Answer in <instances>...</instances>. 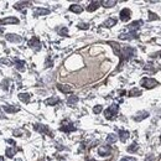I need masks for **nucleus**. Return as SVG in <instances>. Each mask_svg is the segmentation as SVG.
<instances>
[{"label":"nucleus","instance_id":"obj_1","mask_svg":"<svg viewBox=\"0 0 161 161\" xmlns=\"http://www.w3.org/2000/svg\"><path fill=\"white\" fill-rule=\"evenodd\" d=\"M118 109H119L118 104H112L110 107H108V108L105 109V112H104V117H105L107 119H113V118L118 114Z\"/></svg>","mask_w":161,"mask_h":161},{"label":"nucleus","instance_id":"obj_2","mask_svg":"<svg viewBox=\"0 0 161 161\" xmlns=\"http://www.w3.org/2000/svg\"><path fill=\"white\" fill-rule=\"evenodd\" d=\"M160 83L154 78H143L140 80V85H143L144 88L146 89H151V88H155L156 85H159Z\"/></svg>","mask_w":161,"mask_h":161},{"label":"nucleus","instance_id":"obj_3","mask_svg":"<svg viewBox=\"0 0 161 161\" xmlns=\"http://www.w3.org/2000/svg\"><path fill=\"white\" fill-rule=\"evenodd\" d=\"M134 55H135V50L131 48V47H124V48L122 50V52H120V57L124 58V60H129V58H131Z\"/></svg>","mask_w":161,"mask_h":161},{"label":"nucleus","instance_id":"obj_4","mask_svg":"<svg viewBox=\"0 0 161 161\" xmlns=\"http://www.w3.org/2000/svg\"><path fill=\"white\" fill-rule=\"evenodd\" d=\"M110 153H112V148L109 145H103V146H100L98 149V154L100 156H109Z\"/></svg>","mask_w":161,"mask_h":161},{"label":"nucleus","instance_id":"obj_5","mask_svg":"<svg viewBox=\"0 0 161 161\" xmlns=\"http://www.w3.org/2000/svg\"><path fill=\"white\" fill-rule=\"evenodd\" d=\"M149 115H150V113H149V112H146V110H141V112H138V113L135 114L134 120H135V122H141V120L146 119Z\"/></svg>","mask_w":161,"mask_h":161},{"label":"nucleus","instance_id":"obj_6","mask_svg":"<svg viewBox=\"0 0 161 161\" xmlns=\"http://www.w3.org/2000/svg\"><path fill=\"white\" fill-rule=\"evenodd\" d=\"M130 17H131V11L129 9H123L120 11V20L122 21H124V22L125 21H129Z\"/></svg>","mask_w":161,"mask_h":161},{"label":"nucleus","instance_id":"obj_7","mask_svg":"<svg viewBox=\"0 0 161 161\" xmlns=\"http://www.w3.org/2000/svg\"><path fill=\"white\" fill-rule=\"evenodd\" d=\"M61 130L62 131H66V133H70V131H75L76 130V126H73V124H71L70 122H65V123H62Z\"/></svg>","mask_w":161,"mask_h":161},{"label":"nucleus","instance_id":"obj_8","mask_svg":"<svg viewBox=\"0 0 161 161\" xmlns=\"http://www.w3.org/2000/svg\"><path fill=\"white\" fill-rule=\"evenodd\" d=\"M120 40H133V39H138V34L134 31H130L129 34H122L119 36Z\"/></svg>","mask_w":161,"mask_h":161},{"label":"nucleus","instance_id":"obj_9","mask_svg":"<svg viewBox=\"0 0 161 161\" xmlns=\"http://www.w3.org/2000/svg\"><path fill=\"white\" fill-rule=\"evenodd\" d=\"M5 37H6V40L10 41V42H21V41H22V37L19 36V35H15V34H7Z\"/></svg>","mask_w":161,"mask_h":161},{"label":"nucleus","instance_id":"obj_10","mask_svg":"<svg viewBox=\"0 0 161 161\" xmlns=\"http://www.w3.org/2000/svg\"><path fill=\"white\" fill-rule=\"evenodd\" d=\"M50 14V10L48 9H44V7H37L34 10V16H44V15H47Z\"/></svg>","mask_w":161,"mask_h":161},{"label":"nucleus","instance_id":"obj_11","mask_svg":"<svg viewBox=\"0 0 161 161\" xmlns=\"http://www.w3.org/2000/svg\"><path fill=\"white\" fill-rule=\"evenodd\" d=\"M29 46L31 48H36V50H40V41L37 37H32L30 41H29Z\"/></svg>","mask_w":161,"mask_h":161},{"label":"nucleus","instance_id":"obj_12","mask_svg":"<svg viewBox=\"0 0 161 161\" xmlns=\"http://www.w3.org/2000/svg\"><path fill=\"white\" fill-rule=\"evenodd\" d=\"M99 5H100V1H92V2H89V5L87 6V11H89V12L95 11V10L99 7Z\"/></svg>","mask_w":161,"mask_h":161},{"label":"nucleus","instance_id":"obj_13","mask_svg":"<svg viewBox=\"0 0 161 161\" xmlns=\"http://www.w3.org/2000/svg\"><path fill=\"white\" fill-rule=\"evenodd\" d=\"M57 88L63 93H71L73 90V88L71 85H68V84H57Z\"/></svg>","mask_w":161,"mask_h":161},{"label":"nucleus","instance_id":"obj_14","mask_svg":"<svg viewBox=\"0 0 161 161\" xmlns=\"http://www.w3.org/2000/svg\"><path fill=\"white\" fill-rule=\"evenodd\" d=\"M1 24L6 25V24H19V19L14 17V16H10V17H5L1 20Z\"/></svg>","mask_w":161,"mask_h":161},{"label":"nucleus","instance_id":"obj_15","mask_svg":"<svg viewBox=\"0 0 161 161\" xmlns=\"http://www.w3.org/2000/svg\"><path fill=\"white\" fill-rule=\"evenodd\" d=\"M141 25H143V21H141V20H138V21H134V22H131V24H130L128 27H129V30H130V31H134V32H135V30H138V29H139Z\"/></svg>","mask_w":161,"mask_h":161},{"label":"nucleus","instance_id":"obj_16","mask_svg":"<svg viewBox=\"0 0 161 161\" xmlns=\"http://www.w3.org/2000/svg\"><path fill=\"white\" fill-rule=\"evenodd\" d=\"M100 5H103L104 7H113L117 5V1L115 0H104V1H100Z\"/></svg>","mask_w":161,"mask_h":161},{"label":"nucleus","instance_id":"obj_17","mask_svg":"<svg viewBox=\"0 0 161 161\" xmlns=\"http://www.w3.org/2000/svg\"><path fill=\"white\" fill-rule=\"evenodd\" d=\"M2 109H4L5 112H7V113H16V112L20 110L19 107H12V105H4Z\"/></svg>","mask_w":161,"mask_h":161},{"label":"nucleus","instance_id":"obj_18","mask_svg":"<svg viewBox=\"0 0 161 161\" xmlns=\"http://www.w3.org/2000/svg\"><path fill=\"white\" fill-rule=\"evenodd\" d=\"M70 10L72 11V12H76V14H80L82 11H83V7L78 5V4H73V5H71L70 6Z\"/></svg>","mask_w":161,"mask_h":161},{"label":"nucleus","instance_id":"obj_19","mask_svg":"<svg viewBox=\"0 0 161 161\" xmlns=\"http://www.w3.org/2000/svg\"><path fill=\"white\" fill-rule=\"evenodd\" d=\"M119 138H120V140H122L123 143H125V141L128 140V138H129V131H126V130H120V131H119Z\"/></svg>","mask_w":161,"mask_h":161},{"label":"nucleus","instance_id":"obj_20","mask_svg":"<svg viewBox=\"0 0 161 161\" xmlns=\"http://www.w3.org/2000/svg\"><path fill=\"white\" fill-rule=\"evenodd\" d=\"M57 103H58V98H56V97H51V98H48V99L45 100V104L46 105H56Z\"/></svg>","mask_w":161,"mask_h":161},{"label":"nucleus","instance_id":"obj_21","mask_svg":"<svg viewBox=\"0 0 161 161\" xmlns=\"http://www.w3.org/2000/svg\"><path fill=\"white\" fill-rule=\"evenodd\" d=\"M115 24H117V20L113 19V17H109V19L103 24V26H104V27H112V26H114Z\"/></svg>","mask_w":161,"mask_h":161},{"label":"nucleus","instance_id":"obj_22","mask_svg":"<svg viewBox=\"0 0 161 161\" xmlns=\"http://www.w3.org/2000/svg\"><path fill=\"white\" fill-rule=\"evenodd\" d=\"M19 99H20L21 102H24V103H29V100H30V94H29V93H20V94H19Z\"/></svg>","mask_w":161,"mask_h":161},{"label":"nucleus","instance_id":"obj_23","mask_svg":"<svg viewBox=\"0 0 161 161\" xmlns=\"http://www.w3.org/2000/svg\"><path fill=\"white\" fill-rule=\"evenodd\" d=\"M77 102H78V97H77V95H70L68 99H67V104L71 105V107L75 105Z\"/></svg>","mask_w":161,"mask_h":161},{"label":"nucleus","instance_id":"obj_24","mask_svg":"<svg viewBox=\"0 0 161 161\" xmlns=\"http://www.w3.org/2000/svg\"><path fill=\"white\" fill-rule=\"evenodd\" d=\"M117 139H118V136L115 134H109L107 136V144H114L117 141Z\"/></svg>","mask_w":161,"mask_h":161},{"label":"nucleus","instance_id":"obj_25","mask_svg":"<svg viewBox=\"0 0 161 161\" xmlns=\"http://www.w3.org/2000/svg\"><path fill=\"white\" fill-rule=\"evenodd\" d=\"M15 67L19 70V71H25V62L24 61H15Z\"/></svg>","mask_w":161,"mask_h":161},{"label":"nucleus","instance_id":"obj_26","mask_svg":"<svg viewBox=\"0 0 161 161\" xmlns=\"http://www.w3.org/2000/svg\"><path fill=\"white\" fill-rule=\"evenodd\" d=\"M35 129H36L37 131H41V133H48V129H47L46 126L41 125V124H36V125H35Z\"/></svg>","mask_w":161,"mask_h":161},{"label":"nucleus","instance_id":"obj_27","mask_svg":"<svg viewBox=\"0 0 161 161\" xmlns=\"http://www.w3.org/2000/svg\"><path fill=\"white\" fill-rule=\"evenodd\" d=\"M141 94V92L139 90V89H136V88H134V89H131L130 92H129V95L130 97H138V95H140Z\"/></svg>","mask_w":161,"mask_h":161},{"label":"nucleus","instance_id":"obj_28","mask_svg":"<svg viewBox=\"0 0 161 161\" xmlns=\"http://www.w3.org/2000/svg\"><path fill=\"white\" fill-rule=\"evenodd\" d=\"M138 149H139V148H138V144L134 143V144H131V145L128 148V151H129V153H135Z\"/></svg>","mask_w":161,"mask_h":161},{"label":"nucleus","instance_id":"obj_29","mask_svg":"<svg viewBox=\"0 0 161 161\" xmlns=\"http://www.w3.org/2000/svg\"><path fill=\"white\" fill-rule=\"evenodd\" d=\"M102 110H103V107H102V105H95V107L93 108V113H94V114H99Z\"/></svg>","mask_w":161,"mask_h":161},{"label":"nucleus","instance_id":"obj_30","mask_svg":"<svg viewBox=\"0 0 161 161\" xmlns=\"http://www.w3.org/2000/svg\"><path fill=\"white\" fill-rule=\"evenodd\" d=\"M1 88L4 89V90H7V88H9V80H5L1 82Z\"/></svg>","mask_w":161,"mask_h":161},{"label":"nucleus","instance_id":"obj_31","mask_svg":"<svg viewBox=\"0 0 161 161\" xmlns=\"http://www.w3.org/2000/svg\"><path fill=\"white\" fill-rule=\"evenodd\" d=\"M30 2H27V1H25V2H17L16 5H15V7L16 9H21V7H25V5H29Z\"/></svg>","mask_w":161,"mask_h":161},{"label":"nucleus","instance_id":"obj_32","mask_svg":"<svg viewBox=\"0 0 161 161\" xmlns=\"http://www.w3.org/2000/svg\"><path fill=\"white\" fill-rule=\"evenodd\" d=\"M14 154H15L14 149H6V155H7V158H12Z\"/></svg>","mask_w":161,"mask_h":161},{"label":"nucleus","instance_id":"obj_33","mask_svg":"<svg viewBox=\"0 0 161 161\" xmlns=\"http://www.w3.org/2000/svg\"><path fill=\"white\" fill-rule=\"evenodd\" d=\"M149 15H150V17H149L150 20H158V19H159V17H158V15H156V14H154V12H151V11L149 12Z\"/></svg>","mask_w":161,"mask_h":161},{"label":"nucleus","instance_id":"obj_34","mask_svg":"<svg viewBox=\"0 0 161 161\" xmlns=\"http://www.w3.org/2000/svg\"><path fill=\"white\" fill-rule=\"evenodd\" d=\"M145 161H155V156L153 154H149L146 158H145Z\"/></svg>","mask_w":161,"mask_h":161},{"label":"nucleus","instance_id":"obj_35","mask_svg":"<svg viewBox=\"0 0 161 161\" xmlns=\"http://www.w3.org/2000/svg\"><path fill=\"white\" fill-rule=\"evenodd\" d=\"M78 27L82 29V30H87V29H89V25H88V24H80Z\"/></svg>","mask_w":161,"mask_h":161},{"label":"nucleus","instance_id":"obj_36","mask_svg":"<svg viewBox=\"0 0 161 161\" xmlns=\"http://www.w3.org/2000/svg\"><path fill=\"white\" fill-rule=\"evenodd\" d=\"M120 161H136V159L134 158H130V156H126V158H123Z\"/></svg>","mask_w":161,"mask_h":161},{"label":"nucleus","instance_id":"obj_37","mask_svg":"<svg viewBox=\"0 0 161 161\" xmlns=\"http://www.w3.org/2000/svg\"><path fill=\"white\" fill-rule=\"evenodd\" d=\"M60 32H61V35H66L67 34V29H62Z\"/></svg>","mask_w":161,"mask_h":161},{"label":"nucleus","instance_id":"obj_38","mask_svg":"<svg viewBox=\"0 0 161 161\" xmlns=\"http://www.w3.org/2000/svg\"><path fill=\"white\" fill-rule=\"evenodd\" d=\"M14 134H16V136H21L20 134H21V131L20 130H16V131H14Z\"/></svg>","mask_w":161,"mask_h":161},{"label":"nucleus","instance_id":"obj_39","mask_svg":"<svg viewBox=\"0 0 161 161\" xmlns=\"http://www.w3.org/2000/svg\"><path fill=\"white\" fill-rule=\"evenodd\" d=\"M160 141H161V135H160Z\"/></svg>","mask_w":161,"mask_h":161}]
</instances>
